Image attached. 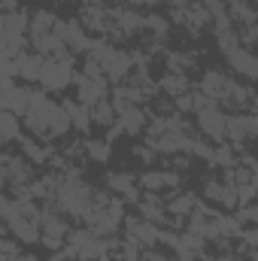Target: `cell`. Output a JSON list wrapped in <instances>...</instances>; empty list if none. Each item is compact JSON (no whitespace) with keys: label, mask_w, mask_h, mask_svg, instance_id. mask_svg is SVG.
I'll return each instance as SVG.
<instances>
[{"label":"cell","mask_w":258,"mask_h":261,"mask_svg":"<svg viewBox=\"0 0 258 261\" xmlns=\"http://www.w3.org/2000/svg\"><path fill=\"white\" fill-rule=\"evenodd\" d=\"M64 249L70 252L73 261H100L110 252V240L91 234L88 228H73L64 240Z\"/></svg>","instance_id":"6da1fadb"},{"label":"cell","mask_w":258,"mask_h":261,"mask_svg":"<svg viewBox=\"0 0 258 261\" xmlns=\"http://www.w3.org/2000/svg\"><path fill=\"white\" fill-rule=\"evenodd\" d=\"M58 113V103L43 91V88H31V103H28V110H24V125L28 130L40 140H46V130H49V122H52V116Z\"/></svg>","instance_id":"7a4b0ae2"},{"label":"cell","mask_w":258,"mask_h":261,"mask_svg":"<svg viewBox=\"0 0 258 261\" xmlns=\"http://www.w3.org/2000/svg\"><path fill=\"white\" fill-rule=\"evenodd\" d=\"M194 113H197V128L200 134L210 140V143H225V110L216 103V100H207L203 94H197L194 100Z\"/></svg>","instance_id":"3957f363"},{"label":"cell","mask_w":258,"mask_h":261,"mask_svg":"<svg viewBox=\"0 0 258 261\" xmlns=\"http://www.w3.org/2000/svg\"><path fill=\"white\" fill-rule=\"evenodd\" d=\"M73 73H76L73 70V55L64 52L58 58H46L43 61L37 82H40L43 91H64L67 85H73Z\"/></svg>","instance_id":"277c9868"},{"label":"cell","mask_w":258,"mask_h":261,"mask_svg":"<svg viewBox=\"0 0 258 261\" xmlns=\"http://www.w3.org/2000/svg\"><path fill=\"white\" fill-rule=\"evenodd\" d=\"M255 134H258V119L252 113H234V116L225 119V143H231V146H243Z\"/></svg>","instance_id":"5b68a950"},{"label":"cell","mask_w":258,"mask_h":261,"mask_svg":"<svg viewBox=\"0 0 258 261\" xmlns=\"http://www.w3.org/2000/svg\"><path fill=\"white\" fill-rule=\"evenodd\" d=\"M73 85H76V100H79L82 107H94V103L104 100L107 91H110L107 76H100V79H88V76H82V73H73Z\"/></svg>","instance_id":"8992f818"},{"label":"cell","mask_w":258,"mask_h":261,"mask_svg":"<svg viewBox=\"0 0 258 261\" xmlns=\"http://www.w3.org/2000/svg\"><path fill=\"white\" fill-rule=\"evenodd\" d=\"M28 103H31V85H15V82L0 85V110L3 113H12L21 119Z\"/></svg>","instance_id":"52a82bcc"},{"label":"cell","mask_w":258,"mask_h":261,"mask_svg":"<svg viewBox=\"0 0 258 261\" xmlns=\"http://www.w3.org/2000/svg\"><path fill=\"white\" fill-rule=\"evenodd\" d=\"M107 189L116 197H122V203H137L143 197V189L137 182L134 173H125V170H116V173H107Z\"/></svg>","instance_id":"ba28073f"},{"label":"cell","mask_w":258,"mask_h":261,"mask_svg":"<svg viewBox=\"0 0 258 261\" xmlns=\"http://www.w3.org/2000/svg\"><path fill=\"white\" fill-rule=\"evenodd\" d=\"M228 85H231V76L222 73V70H216V67H210V70H203V79L197 85V94H203L207 100L222 103L225 94H228Z\"/></svg>","instance_id":"9c48e42d"},{"label":"cell","mask_w":258,"mask_h":261,"mask_svg":"<svg viewBox=\"0 0 258 261\" xmlns=\"http://www.w3.org/2000/svg\"><path fill=\"white\" fill-rule=\"evenodd\" d=\"M137 182H140V189H143V192L161 195V192L179 189V173H176V170H146Z\"/></svg>","instance_id":"30bf717a"},{"label":"cell","mask_w":258,"mask_h":261,"mask_svg":"<svg viewBox=\"0 0 258 261\" xmlns=\"http://www.w3.org/2000/svg\"><path fill=\"white\" fill-rule=\"evenodd\" d=\"M122 225H125V234H128L131 240H137L143 249H152V246H158L161 225H152V222H146V219H125Z\"/></svg>","instance_id":"8fae6325"},{"label":"cell","mask_w":258,"mask_h":261,"mask_svg":"<svg viewBox=\"0 0 258 261\" xmlns=\"http://www.w3.org/2000/svg\"><path fill=\"white\" fill-rule=\"evenodd\" d=\"M225 58H228V64L234 67V73H240L243 79H255L258 76V58L252 55V49H246V46H234L231 52H225Z\"/></svg>","instance_id":"7c38bea8"},{"label":"cell","mask_w":258,"mask_h":261,"mask_svg":"<svg viewBox=\"0 0 258 261\" xmlns=\"http://www.w3.org/2000/svg\"><path fill=\"white\" fill-rule=\"evenodd\" d=\"M137 210H140V219H146V222H152V225H167V222H170V216H167V210H164L161 195L143 192V197L137 200Z\"/></svg>","instance_id":"4fadbf2b"},{"label":"cell","mask_w":258,"mask_h":261,"mask_svg":"<svg viewBox=\"0 0 258 261\" xmlns=\"http://www.w3.org/2000/svg\"><path fill=\"white\" fill-rule=\"evenodd\" d=\"M64 46L70 55H85L88 52V46H91V37H88V31L79 24V18H70L64 21Z\"/></svg>","instance_id":"5bb4252c"},{"label":"cell","mask_w":258,"mask_h":261,"mask_svg":"<svg viewBox=\"0 0 258 261\" xmlns=\"http://www.w3.org/2000/svg\"><path fill=\"white\" fill-rule=\"evenodd\" d=\"M107 12H110V18H113V24H116V34L134 37L137 31H143V15H140L137 9L119 6V9H107Z\"/></svg>","instance_id":"9a60e30c"},{"label":"cell","mask_w":258,"mask_h":261,"mask_svg":"<svg viewBox=\"0 0 258 261\" xmlns=\"http://www.w3.org/2000/svg\"><path fill=\"white\" fill-rule=\"evenodd\" d=\"M203 195L210 197L213 203H222L225 210H237V195H234V186H231V182L207 179V182H203Z\"/></svg>","instance_id":"2e32d148"},{"label":"cell","mask_w":258,"mask_h":261,"mask_svg":"<svg viewBox=\"0 0 258 261\" xmlns=\"http://www.w3.org/2000/svg\"><path fill=\"white\" fill-rule=\"evenodd\" d=\"M116 125L125 130V134H143L149 125V116L143 107H125L122 113H116Z\"/></svg>","instance_id":"e0dca14e"},{"label":"cell","mask_w":258,"mask_h":261,"mask_svg":"<svg viewBox=\"0 0 258 261\" xmlns=\"http://www.w3.org/2000/svg\"><path fill=\"white\" fill-rule=\"evenodd\" d=\"M43 61H46V58H43V55H37L34 49H31V52L15 55V76H18V79H24V82H37Z\"/></svg>","instance_id":"ac0fdd59"},{"label":"cell","mask_w":258,"mask_h":261,"mask_svg":"<svg viewBox=\"0 0 258 261\" xmlns=\"http://www.w3.org/2000/svg\"><path fill=\"white\" fill-rule=\"evenodd\" d=\"M131 70H134V55H128V52H122V49H116V55L107 61V67H104V76L107 79H113V82H122V79H128Z\"/></svg>","instance_id":"d6986e66"},{"label":"cell","mask_w":258,"mask_h":261,"mask_svg":"<svg viewBox=\"0 0 258 261\" xmlns=\"http://www.w3.org/2000/svg\"><path fill=\"white\" fill-rule=\"evenodd\" d=\"M58 15L49 12V9H34L28 15V37H43V34H52Z\"/></svg>","instance_id":"ffe728a7"},{"label":"cell","mask_w":258,"mask_h":261,"mask_svg":"<svg viewBox=\"0 0 258 261\" xmlns=\"http://www.w3.org/2000/svg\"><path fill=\"white\" fill-rule=\"evenodd\" d=\"M67 113V119H70V128L79 130V134H85V130L91 128V116H88V107H82L79 100H64L61 103Z\"/></svg>","instance_id":"44dd1931"},{"label":"cell","mask_w":258,"mask_h":261,"mask_svg":"<svg viewBox=\"0 0 258 261\" xmlns=\"http://www.w3.org/2000/svg\"><path fill=\"white\" fill-rule=\"evenodd\" d=\"M197 203H200V200H197L192 192H186V195H176L170 203H164V210H167L170 219H186V216H192V210Z\"/></svg>","instance_id":"7402d4cb"},{"label":"cell","mask_w":258,"mask_h":261,"mask_svg":"<svg viewBox=\"0 0 258 261\" xmlns=\"http://www.w3.org/2000/svg\"><path fill=\"white\" fill-rule=\"evenodd\" d=\"M161 91L170 94V97H179V94L192 91V88H189V76H186V73H176V70H167V73L161 76Z\"/></svg>","instance_id":"603a6c76"},{"label":"cell","mask_w":258,"mask_h":261,"mask_svg":"<svg viewBox=\"0 0 258 261\" xmlns=\"http://www.w3.org/2000/svg\"><path fill=\"white\" fill-rule=\"evenodd\" d=\"M82 155L88 161H94V164H107L110 155H113V143H107V140H85L82 143Z\"/></svg>","instance_id":"cb8c5ba5"},{"label":"cell","mask_w":258,"mask_h":261,"mask_svg":"<svg viewBox=\"0 0 258 261\" xmlns=\"http://www.w3.org/2000/svg\"><path fill=\"white\" fill-rule=\"evenodd\" d=\"M21 149H24V155H28L31 164H46L55 155V149L49 143H37V140H21Z\"/></svg>","instance_id":"d4e9b609"},{"label":"cell","mask_w":258,"mask_h":261,"mask_svg":"<svg viewBox=\"0 0 258 261\" xmlns=\"http://www.w3.org/2000/svg\"><path fill=\"white\" fill-rule=\"evenodd\" d=\"M88 116H91V125H104V128H110L116 122V110H113V103L107 97L97 100L94 107H88Z\"/></svg>","instance_id":"484cf974"},{"label":"cell","mask_w":258,"mask_h":261,"mask_svg":"<svg viewBox=\"0 0 258 261\" xmlns=\"http://www.w3.org/2000/svg\"><path fill=\"white\" fill-rule=\"evenodd\" d=\"M15 140H21L18 116H12V113H0V146H3V143H15Z\"/></svg>","instance_id":"4316f807"},{"label":"cell","mask_w":258,"mask_h":261,"mask_svg":"<svg viewBox=\"0 0 258 261\" xmlns=\"http://www.w3.org/2000/svg\"><path fill=\"white\" fill-rule=\"evenodd\" d=\"M143 31H152V37H164L170 31V21L158 12H149V15H143Z\"/></svg>","instance_id":"83f0119b"},{"label":"cell","mask_w":258,"mask_h":261,"mask_svg":"<svg viewBox=\"0 0 258 261\" xmlns=\"http://www.w3.org/2000/svg\"><path fill=\"white\" fill-rule=\"evenodd\" d=\"M15 79V55H9L6 49H0V85Z\"/></svg>","instance_id":"f1b7e54d"},{"label":"cell","mask_w":258,"mask_h":261,"mask_svg":"<svg viewBox=\"0 0 258 261\" xmlns=\"http://www.w3.org/2000/svg\"><path fill=\"white\" fill-rule=\"evenodd\" d=\"M234 219H237L243 228H246V225H255V222H258V206H255V203H243V206H237Z\"/></svg>","instance_id":"f546056e"},{"label":"cell","mask_w":258,"mask_h":261,"mask_svg":"<svg viewBox=\"0 0 258 261\" xmlns=\"http://www.w3.org/2000/svg\"><path fill=\"white\" fill-rule=\"evenodd\" d=\"M155 149L152 146H134V158H140V164H152L155 161Z\"/></svg>","instance_id":"4dcf8cb0"},{"label":"cell","mask_w":258,"mask_h":261,"mask_svg":"<svg viewBox=\"0 0 258 261\" xmlns=\"http://www.w3.org/2000/svg\"><path fill=\"white\" fill-rule=\"evenodd\" d=\"M3 261H40V258H37V255H31V252H21V249H18L15 255H9V258H3Z\"/></svg>","instance_id":"1f68e13d"},{"label":"cell","mask_w":258,"mask_h":261,"mask_svg":"<svg viewBox=\"0 0 258 261\" xmlns=\"http://www.w3.org/2000/svg\"><path fill=\"white\" fill-rule=\"evenodd\" d=\"M131 3H137V6H155L158 0H131Z\"/></svg>","instance_id":"d6a6232c"},{"label":"cell","mask_w":258,"mask_h":261,"mask_svg":"<svg viewBox=\"0 0 258 261\" xmlns=\"http://www.w3.org/2000/svg\"><path fill=\"white\" fill-rule=\"evenodd\" d=\"M213 261H243V258H237V255H219V258H213Z\"/></svg>","instance_id":"836d02e7"},{"label":"cell","mask_w":258,"mask_h":261,"mask_svg":"<svg viewBox=\"0 0 258 261\" xmlns=\"http://www.w3.org/2000/svg\"><path fill=\"white\" fill-rule=\"evenodd\" d=\"M0 49H3V15H0Z\"/></svg>","instance_id":"e575fe53"},{"label":"cell","mask_w":258,"mask_h":261,"mask_svg":"<svg viewBox=\"0 0 258 261\" xmlns=\"http://www.w3.org/2000/svg\"><path fill=\"white\" fill-rule=\"evenodd\" d=\"M0 113H3V110H0Z\"/></svg>","instance_id":"d590c367"}]
</instances>
